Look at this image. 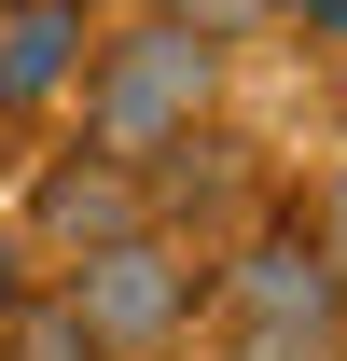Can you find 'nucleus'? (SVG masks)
Returning <instances> with one entry per match:
<instances>
[{
    "label": "nucleus",
    "mask_w": 347,
    "mask_h": 361,
    "mask_svg": "<svg viewBox=\"0 0 347 361\" xmlns=\"http://www.w3.org/2000/svg\"><path fill=\"white\" fill-rule=\"evenodd\" d=\"M222 70H236V56L195 42L167 0H126V14H97L84 84H70V111H56V126L84 139V153H126V167L153 180V153H181V139L222 111Z\"/></svg>",
    "instance_id": "1"
},
{
    "label": "nucleus",
    "mask_w": 347,
    "mask_h": 361,
    "mask_svg": "<svg viewBox=\"0 0 347 361\" xmlns=\"http://www.w3.org/2000/svg\"><path fill=\"white\" fill-rule=\"evenodd\" d=\"M56 292L84 306V334L111 361H181L195 319H209V250L167 236V223H139V236H111V250H84V264H56Z\"/></svg>",
    "instance_id": "2"
},
{
    "label": "nucleus",
    "mask_w": 347,
    "mask_h": 361,
    "mask_svg": "<svg viewBox=\"0 0 347 361\" xmlns=\"http://www.w3.org/2000/svg\"><path fill=\"white\" fill-rule=\"evenodd\" d=\"M209 319H264V334H347V278H334V250H319V223L264 195L250 223L209 250Z\"/></svg>",
    "instance_id": "3"
},
{
    "label": "nucleus",
    "mask_w": 347,
    "mask_h": 361,
    "mask_svg": "<svg viewBox=\"0 0 347 361\" xmlns=\"http://www.w3.org/2000/svg\"><path fill=\"white\" fill-rule=\"evenodd\" d=\"M0 209L28 223V250H42V264H84V250H111V236L153 223V180H139L126 153L56 139V153H14V195H0Z\"/></svg>",
    "instance_id": "4"
},
{
    "label": "nucleus",
    "mask_w": 347,
    "mask_h": 361,
    "mask_svg": "<svg viewBox=\"0 0 347 361\" xmlns=\"http://www.w3.org/2000/svg\"><path fill=\"white\" fill-rule=\"evenodd\" d=\"M111 0H0V139H42L84 84V42Z\"/></svg>",
    "instance_id": "5"
},
{
    "label": "nucleus",
    "mask_w": 347,
    "mask_h": 361,
    "mask_svg": "<svg viewBox=\"0 0 347 361\" xmlns=\"http://www.w3.org/2000/svg\"><path fill=\"white\" fill-rule=\"evenodd\" d=\"M250 209H264V167H250V139L222 126V111H209L195 139H181V153H153V223H167V236L222 250V236L250 223Z\"/></svg>",
    "instance_id": "6"
},
{
    "label": "nucleus",
    "mask_w": 347,
    "mask_h": 361,
    "mask_svg": "<svg viewBox=\"0 0 347 361\" xmlns=\"http://www.w3.org/2000/svg\"><path fill=\"white\" fill-rule=\"evenodd\" d=\"M0 361H111V348H97V334H84V306H70V292L42 278L28 306L0 319Z\"/></svg>",
    "instance_id": "7"
},
{
    "label": "nucleus",
    "mask_w": 347,
    "mask_h": 361,
    "mask_svg": "<svg viewBox=\"0 0 347 361\" xmlns=\"http://www.w3.org/2000/svg\"><path fill=\"white\" fill-rule=\"evenodd\" d=\"M181 28H195V42H222V56H250V42H278V14H264V0H167Z\"/></svg>",
    "instance_id": "8"
},
{
    "label": "nucleus",
    "mask_w": 347,
    "mask_h": 361,
    "mask_svg": "<svg viewBox=\"0 0 347 361\" xmlns=\"http://www.w3.org/2000/svg\"><path fill=\"white\" fill-rule=\"evenodd\" d=\"M222 361H347V334H264V319H222Z\"/></svg>",
    "instance_id": "9"
},
{
    "label": "nucleus",
    "mask_w": 347,
    "mask_h": 361,
    "mask_svg": "<svg viewBox=\"0 0 347 361\" xmlns=\"http://www.w3.org/2000/svg\"><path fill=\"white\" fill-rule=\"evenodd\" d=\"M42 278H56V264H42V250H28V223H14V209H0V319L28 306V292H42Z\"/></svg>",
    "instance_id": "10"
},
{
    "label": "nucleus",
    "mask_w": 347,
    "mask_h": 361,
    "mask_svg": "<svg viewBox=\"0 0 347 361\" xmlns=\"http://www.w3.org/2000/svg\"><path fill=\"white\" fill-rule=\"evenodd\" d=\"M278 14V42H319V56H347V0H264Z\"/></svg>",
    "instance_id": "11"
},
{
    "label": "nucleus",
    "mask_w": 347,
    "mask_h": 361,
    "mask_svg": "<svg viewBox=\"0 0 347 361\" xmlns=\"http://www.w3.org/2000/svg\"><path fill=\"white\" fill-rule=\"evenodd\" d=\"M305 223H319V250H334V278H347V153L319 167V195H305Z\"/></svg>",
    "instance_id": "12"
},
{
    "label": "nucleus",
    "mask_w": 347,
    "mask_h": 361,
    "mask_svg": "<svg viewBox=\"0 0 347 361\" xmlns=\"http://www.w3.org/2000/svg\"><path fill=\"white\" fill-rule=\"evenodd\" d=\"M0 195H14V139H0Z\"/></svg>",
    "instance_id": "13"
}]
</instances>
